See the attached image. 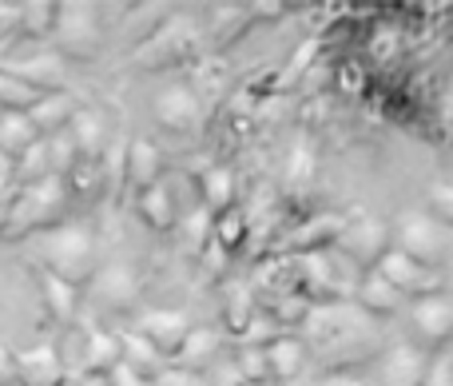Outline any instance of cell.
I'll return each mask as SVG.
<instances>
[{"mask_svg":"<svg viewBox=\"0 0 453 386\" xmlns=\"http://www.w3.org/2000/svg\"><path fill=\"white\" fill-rule=\"evenodd\" d=\"M92 291H96V299L108 303V307H132L135 295H140V275H135L127 263H108V267L96 271Z\"/></svg>","mask_w":453,"mask_h":386,"instance_id":"4fadbf2b","label":"cell"},{"mask_svg":"<svg viewBox=\"0 0 453 386\" xmlns=\"http://www.w3.org/2000/svg\"><path fill=\"white\" fill-rule=\"evenodd\" d=\"M4 116H8V112H4V108H0V120H4Z\"/></svg>","mask_w":453,"mask_h":386,"instance_id":"f35d334b","label":"cell"},{"mask_svg":"<svg viewBox=\"0 0 453 386\" xmlns=\"http://www.w3.org/2000/svg\"><path fill=\"white\" fill-rule=\"evenodd\" d=\"M266 359H271V379H298L306 367V343L298 335H279V339L266 347Z\"/></svg>","mask_w":453,"mask_h":386,"instance_id":"603a6c76","label":"cell"},{"mask_svg":"<svg viewBox=\"0 0 453 386\" xmlns=\"http://www.w3.org/2000/svg\"><path fill=\"white\" fill-rule=\"evenodd\" d=\"M135 207H140L143 223H148L151 231H172L175 223H180V207H175V199L167 196V183H156V188L140 191Z\"/></svg>","mask_w":453,"mask_h":386,"instance_id":"cb8c5ba5","label":"cell"},{"mask_svg":"<svg viewBox=\"0 0 453 386\" xmlns=\"http://www.w3.org/2000/svg\"><path fill=\"white\" fill-rule=\"evenodd\" d=\"M92 386H111V382H108V379H96V382H92Z\"/></svg>","mask_w":453,"mask_h":386,"instance_id":"74e56055","label":"cell"},{"mask_svg":"<svg viewBox=\"0 0 453 386\" xmlns=\"http://www.w3.org/2000/svg\"><path fill=\"white\" fill-rule=\"evenodd\" d=\"M199 191H203V207L211 215H223L226 207H234V175L231 167H207L199 175Z\"/></svg>","mask_w":453,"mask_h":386,"instance_id":"484cf974","label":"cell"},{"mask_svg":"<svg viewBox=\"0 0 453 386\" xmlns=\"http://www.w3.org/2000/svg\"><path fill=\"white\" fill-rule=\"evenodd\" d=\"M56 36L64 40V48H68V52H96L100 28H96L92 8H84V4H64V8H60V24H56Z\"/></svg>","mask_w":453,"mask_h":386,"instance_id":"2e32d148","label":"cell"},{"mask_svg":"<svg viewBox=\"0 0 453 386\" xmlns=\"http://www.w3.org/2000/svg\"><path fill=\"white\" fill-rule=\"evenodd\" d=\"M354 303H358L366 315L374 319H386V315H398L402 307H410V299L382 275V271H362L358 275V287H354Z\"/></svg>","mask_w":453,"mask_h":386,"instance_id":"7c38bea8","label":"cell"},{"mask_svg":"<svg viewBox=\"0 0 453 386\" xmlns=\"http://www.w3.org/2000/svg\"><path fill=\"white\" fill-rule=\"evenodd\" d=\"M239 374H242V382H263V379H271V359H266V347H247L239 355Z\"/></svg>","mask_w":453,"mask_h":386,"instance_id":"4dcf8cb0","label":"cell"},{"mask_svg":"<svg viewBox=\"0 0 453 386\" xmlns=\"http://www.w3.org/2000/svg\"><path fill=\"white\" fill-rule=\"evenodd\" d=\"M12 386H20V382H12Z\"/></svg>","mask_w":453,"mask_h":386,"instance_id":"ab89813d","label":"cell"},{"mask_svg":"<svg viewBox=\"0 0 453 386\" xmlns=\"http://www.w3.org/2000/svg\"><path fill=\"white\" fill-rule=\"evenodd\" d=\"M319 386H370L362 374H354V371H334L330 379H322Z\"/></svg>","mask_w":453,"mask_h":386,"instance_id":"8d00e7d4","label":"cell"},{"mask_svg":"<svg viewBox=\"0 0 453 386\" xmlns=\"http://www.w3.org/2000/svg\"><path fill=\"white\" fill-rule=\"evenodd\" d=\"M132 331H140L143 339L159 351V355L175 359L183 343L191 339V331H196V327H191V319L183 315V311H175V307H151V311H143V315L135 319Z\"/></svg>","mask_w":453,"mask_h":386,"instance_id":"ba28073f","label":"cell"},{"mask_svg":"<svg viewBox=\"0 0 453 386\" xmlns=\"http://www.w3.org/2000/svg\"><path fill=\"white\" fill-rule=\"evenodd\" d=\"M127 180L135 183V191H148L156 183H164V156L148 135H135L127 148Z\"/></svg>","mask_w":453,"mask_h":386,"instance_id":"e0dca14e","label":"cell"},{"mask_svg":"<svg viewBox=\"0 0 453 386\" xmlns=\"http://www.w3.org/2000/svg\"><path fill=\"white\" fill-rule=\"evenodd\" d=\"M28 116H32V124L40 127V135L48 140V135L68 132L72 120L80 116V108H76V96H72V92H52V96H44V100H40Z\"/></svg>","mask_w":453,"mask_h":386,"instance_id":"ac0fdd59","label":"cell"},{"mask_svg":"<svg viewBox=\"0 0 453 386\" xmlns=\"http://www.w3.org/2000/svg\"><path fill=\"white\" fill-rule=\"evenodd\" d=\"M406 323H410V343H418L426 351H446L453 343V295L434 291L422 295V299H410Z\"/></svg>","mask_w":453,"mask_h":386,"instance_id":"5b68a950","label":"cell"},{"mask_svg":"<svg viewBox=\"0 0 453 386\" xmlns=\"http://www.w3.org/2000/svg\"><path fill=\"white\" fill-rule=\"evenodd\" d=\"M394 247L430 263V267H438L449 255V228L430 212H406L394 223Z\"/></svg>","mask_w":453,"mask_h":386,"instance_id":"277c9868","label":"cell"},{"mask_svg":"<svg viewBox=\"0 0 453 386\" xmlns=\"http://www.w3.org/2000/svg\"><path fill=\"white\" fill-rule=\"evenodd\" d=\"M342 228H346V220H338V215H314V220H311V223H303V228H298L282 247H295V251L319 255V247L338 243Z\"/></svg>","mask_w":453,"mask_h":386,"instance_id":"44dd1931","label":"cell"},{"mask_svg":"<svg viewBox=\"0 0 453 386\" xmlns=\"http://www.w3.org/2000/svg\"><path fill=\"white\" fill-rule=\"evenodd\" d=\"M119 339H124V367H132V371L143 374L148 382H156L159 374L172 367V363H167V355H159V351L151 347L140 331H124Z\"/></svg>","mask_w":453,"mask_h":386,"instance_id":"ffe728a7","label":"cell"},{"mask_svg":"<svg viewBox=\"0 0 453 386\" xmlns=\"http://www.w3.org/2000/svg\"><path fill=\"white\" fill-rule=\"evenodd\" d=\"M20 382V374H16V355L8 347H0V386H12Z\"/></svg>","mask_w":453,"mask_h":386,"instance_id":"d590c367","label":"cell"},{"mask_svg":"<svg viewBox=\"0 0 453 386\" xmlns=\"http://www.w3.org/2000/svg\"><path fill=\"white\" fill-rule=\"evenodd\" d=\"M242 239H247V212H242L239 204L226 207L223 215H215V243H219L223 251H234Z\"/></svg>","mask_w":453,"mask_h":386,"instance_id":"f1b7e54d","label":"cell"},{"mask_svg":"<svg viewBox=\"0 0 453 386\" xmlns=\"http://www.w3.org/2000/svg\"><path fill=\"white\" fill-rule=\"evenodd\" d=\"M36 255H40V267L68 279L72 287L96 279V239L92 231L76 228V223H60V228L40 231Z\"/></svg>","mask_w":453,"mask_h":386,"instance_id":"7a4b0ae2","label":"cell"},{"mask_svg":"<svg viewBox=\"0 0 453 386\" xmlns=\"http://www.w3.org/2000/svg\"><path fill=\"white\" fill-rule=\"evenodd\" d=\"M68 196H72L68 175H48V180L20 188L16 191L12 220H8L4 235H28V231L56 228V215H60V207L68 204Z\"/></svg>","mask_w":453,"mask_h":386,"instance_id":"3957f363","label":"cell"},{"mask_svg":"<svg viewBox=\"0 0 453 386\" xmlns=\"http://www.w3.org/2000/svg\"><path fill=\"white\" fill-rule=\"evenodd\" d=\"M156 386H207V379L196 371H183V367H167V371L156 379Z\"/></svg>","mask_w":453,"mask_h":386,"instance_id":"d6a6232c","label":"cell"},{"mask_svg":"<svg viewBox=\"0 0 453 386\" xmlns=\"http://www.w3.org/2000/svg\"><path fill=\"white\" fill-rule=\"evenodd\" d=\"M215 355H219V335H215L211 327H196L191 339L180 347V355L172 359V367H183V371L203 374L207 367L215 363Z\"/></svg>","mask_w":453,"mask_h":386,"instance_id":"7402d4cb","label":"cell"},{"mask_svg":"<svg viewBox=\"0 0 453 386\" xmlns=\"http://www.w3.org/2000/svg\"><path fill=\"white\" fill-rule=\"evenodd\" d=\"M72 140H76V148H80V159H100V151H104V120L96 116V112H84L80 108V116L72 120Z\"/></svg>","mask_w":453,"mask_h":386,"instance_id":"4316f807","label":"cell"},{"mask_svg":"<svg viewBox=\"0 0 453 386\" xmlns=\"http://www.w3.org/2000/svg\"><path fill=\"white\" fill-rule=\"evenodd\" d=\"M40 100H44V92H36V88L24 84L20 76L0 68V108L4 112H32Z\"/></svg>","mask_w":453,"mask_h":386,"instance_id":"83f0119b","label":"cell"},{"mask_svg":"<svg viewBox=\"0 0 453 386\" xmlns=\"http://www.w3.org/2000/svg\"><path fill=\"white\" fill-rule=\"evenodd\" d=\"M426 386H453V355H438V359H434Z\"/></svg>","mask_w":453,"mask_h":386,"instance_id":"836d02e7","label":"cell"},{"mask_svg":"<svg viewBox=\"0 0 453 386\" xmlns=\"http://www.w3.org/2000/svg\"><path fill=\"white\" fill-rule=\"evenodd\" d=\"M378 271H382L406 299H422V295L441 291V271L430 267V263H422V259H414V255L398 251V247L386 251V259L378 263Z\"/></svg>","mask_w":453,"mask_h":386,"instance_id":"52a82bcc","label":"cell"},{"mask_svg":"<svg viewBox=\"0 0 453 386\" xmlns=\"http://www.w3.org/2000/svg\"><path fill=\"white\" fill-rule=\"evenodd\" d=\"M119 363H124V339H119V335L100 331V327L80 335V351H76V359H72V367H76L88 382L108 379Z\"/></svg>","mask_w":453,"mask_h":386,"instance_id":"9c48e42d","label":"cell"},{"mask_svg":"<svg viewBox=\"0 0 453 386\" xmlns=\"http://www.w3.org/2000/svg\"><path fill=\"white\" fill-rule=\"evenodd\" d=\"M334 247L350 259V267L374 271L378 263L386 259V251L394 247V228L382 220H374V215H354V220L342 228V235H338Z\"/></svg>","mask_w":453,"mask_h":386,"instance_id":"8992f818","label":"cell"},{"mask_svg":"<svg viewBox=\"0 0 453 386\" xmlns=\"http://www.w3.org/2000/svg\"><path fill=\"white\" fill-rule=\"evenodd\" d=\"M108 382H111V386H156V382H148L143 374H135L132 367H124V363H119L116 371L108 374Z\"/></svg>","mask_w":453,"mask_h":386,"instance_id":"e575fe53","label":"cell"},{"mask_svg":"<svg viewBox=\"0 0 453 386\" xmlns=\"http://www.w3.org/2000/svg\"><path fill=\"white\" fill-rule=\"evenodd\" d=\"M36 279H40V291H44L48 315H52L60 327H68L72 319H76V311H80L76 287H72L68 279H60V275H52V271H44V267H36Z\"/></svg>","mask_w":453,"mask_h":386,"instance_id":"d6986e66","label":"cell"},{"mask_svg":"<svg viewBox=\"0 0 453 386\" xmlns=\"http://www.w3.org/2000/svg\"><path fill=\"white\" fill-rule=\"evenodd\" d=\"M60 24V8L56 4H24L20 8V28L32 32V36H48Z\"/></svg>","mask_w":453,"mask_h":386,"instance_id":"f546056e","label":"cell"},{"mask_svg":"<svg viewBox=\"0 0 453 386\" xmlns=\"http://www.w3.org/2000/svg\"><path fill=\"white\" fill-rule=\"evenodd\" d=\"M303 327L319 343V351L326 355L330 367L362 363V359H370L378 351L374 315H366L358 303H322V307H311Z\"/></svg>","mask_w":453,"mask_h":386,"instance_id":"6da1fadb","label":"cell"},{"mask_svg":"<svg viewBox=\"0 0 453 386\" xmlns=\"http://www.w3.org/2000/svg\"><path fill=\"white\" fill-rule=\"evenodd\" d=\"M16 374H20V386H64L68 359L56 343H40V347L16 351Z\"/></svg>","mask_w":453,"mask_h":386,"instance_id":"8fae6325","label":"cell"},{"mask_svg":"<svg viewBox=\"0 0 453 386\" xmlns=\"http://www.w3.org/2000/svg\"><path fill=\"white\" fill-rule=\"evenodd\" d=\"M156 120L172 132H183L199 120V96L196 88H183V84H172L156 96Z\"/></svg>","mask_w":453,"mask_h":386,"instance_id":"9a60e30c","label":"cell"},{"mask_svg":"<svg viewBox=\"0 0 453 386\" xmlns=\"http://www.w3.org/2000/svg\"><path fill=\"white\" fill-rule=\"evenodd\" d=\"M4 72L20 76L24 84H32L36 92L52 96V92H64V56L60 52H36L20 64H4Z\"/></svg>","mask_w":453,"mask_h":386,"instance_id":"5bb4252c","label":"cell"},{"mask_svg":"<svg viewBox=\"0 0 453 386\" xmlns=\"http://www.w3.org/2000/svg\"><path fill=\"white\" fill-rule=\"evenodd\" d=\"M430 215H438L453 231V183H434L430 188Z\"/></svg>","mask_w":453,"mask_h":386,"instance_id":"1f68e13d","label":"cell"},{"mask_svg":"<svg viewBox=\"0 0 453 386\" xmlns=\"http://www.w3.org/2000/svg\"><path fill=\"white\" fill-rule=\"evenodd\" d=\"M430 351L418 343H394L378 359V379L382 386H426L430 379Z\"/></svg>","mask_w":453,"mask_h":386,"instance_id":"30bf717a","label":"cell"},{"mask_svg":"<svg viewBox=\"0 0 453 386\" xmlns=\"http://www.w3.org/2000/svg\"><path fill=\"white\" fill-rule=\"evenodd\" d=\"M44 140L40 135V127L32 124L28 112H8L4 120H0V151H8L12 159H20L28 148H36V143Z\"/></svg>","mask_w":453,"mask_h":386,"instance_id":"d4e9b609","label":"cell"}]
</instances>
